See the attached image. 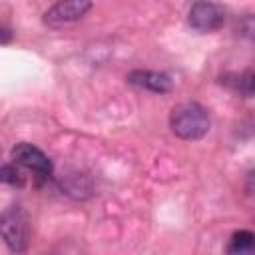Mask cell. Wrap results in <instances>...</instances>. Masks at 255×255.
Instances as JSON below:
<instances>
[{"instance_id": "30bf717a", "label": "cell", "mask_w": 255, "mask_h": 255, "mask_svg": "<svg viewBox=\"0 0 255 255\" xmlns=\"http://www.w3.org/2000/svg\"><path fill=\"white\" fill-rule=\"evenodd\" d=\"M239 88L245 96H255V70L241 76V82H239Z\"/></svg>"}, {"instance_id": "7a4b0ae2", "label": "cell", "mask_w": 255, "mask_h": 255, "mask_svg": "<svg viewBox=\"0 0 255 255\" xmlns=\"http://www.w3.org/2000/svg\"><path fill=\"white\" fill-rule=\"evenodd\" d=\"M12 159L26 171L34 173L38 183L50 179V175H52V161L40 147H36L32 143H26V141L16 143L12 147Z\"/></svg>"}, {"instance_id": "52a82bcc", "label": "cell", "mask_w": 255, "mask_h": 255, "mask_svg": "<svg viewBox=\"0 0 255 255\" xmlns=\"http://www.w3.org/2000/svg\"><path fill=\"white\" fill-rule=\"evenodd\" d=\"M227 253L231 255H251L255 253V233L249 229H239L231 235Z\"/></svg>"}, {"instance_id": "ba28073f", "label": "cell", "mask_w": 255, "mask_h": 255, "mask_svg": "<svg viewBox=\"0 0 255 255\" xmlns=\"http://www.w3.org/2000/svg\"><path fill=\"white\" fill-rule=\"evenodd\" d=\"M0 179L8 185H14V187H22L26 183V177L22 175V171L18 169V163L12 165V163H4L2 165V171H0Z\"/></svg>"}, {"instance_id": "3957f363", "label": "cell", "mask_w": 255, "mask_h": 255, "mask_svg": "<svg viewBox=\"0 0 255 255\" xmlns=\"http://www.w3.org/2000/svg\"><path fill=\"white\" fill-rule=\"evenodd\" d=\"M187 22L197 32H203V34L205 32H215L225 22V10L219 4L199 0V2L191 4L189 12H187Z\"/></svg>"}, {"instance_id": "6da1fadb", "label": "cell", "mask_w": 255, "mask_h": 255, "mask_svg": "<svg viewBox=\"0 0 255 255\" xmlns=\"http://www.w3.org/2000/svg\"><path fill=\"white\" fill-rule=\"evenodd\" d=\"M169 128L177 137L193 141L207 135V131L211 129V118L201 104L183 102L171 110Z\"/></svg>"}, {"instance_id": "277c9868", "label": "cell", "mask_w": 255, "mask_h": 255, "mask_svg": "<svg viewBox=\"0 0 255 255\" xmlns=\"http://www.w3.org/2000/svg\"><path fill=\"white\" fill-rule=\"evenodd\" d=\"M92 8V0H58L44 14V24L60 28L84 18Z\"/></svg>"}, {"instance_id": "8992f818", "label": "cell", "mask_w": 255, "mask_h": 255, "mask_svg": "<svg viewBox=\"0 0 255 255\" xmlns=\"http://www.w3.org/2000/svg\"><path fill=\"white\" fill-rule=\"evenodd\" d=\"M128 82L135 88L153 92V94H167L173 86L171 78L163 72H155V70H133L128 74Z\"/></svg>"}, {"instance_id": "5b68a950", "label": "cell", "mask_w": 255, "mask_h": 255, "mask_svg": "<svg viewBox=\"0 0 255 255\" xmlns=\"http://www.w3.org/2000/svg\"><path fill=\"white\" fill-rule=\"evenodd\" d=\"M2 235L6 245L12 251H24L26 249V237H28V223L24 211L14 205L2 215Z\"/></svg>"}, {"instance_id": "9c48e42d", "label": "cell", "mask_w": 255, "mask_h": 255, "mask_svg": "<svg viewBox=\"0 0 255 255\" xmlns=\"http://www.w3.org/2000/svg\"><path fill=\"white\" fill-rule=\"evenodd\" d=\"M237 34L249 42H255V14H245L237 22Z\"/></svg>"}, {"instance_id": "8fae6325", "label": "cell", "mask_w": 255, "mask_h": 255, "mask_svg": "<svg viewBox=\"0 0 255 255\" xmlns=\"http://www.w3.org/2000/svg\"><path fill=\"white\" fill-rule=\"evenodd\" d=\"M245 191H247V195L255 201V171H251L249 175H247V181H245Z\"/></svg>"}]
</instances>
